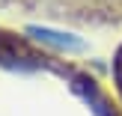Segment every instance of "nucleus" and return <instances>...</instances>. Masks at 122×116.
Here are the masks:
<instances>
[{"label": "nucleus", "mask_w": 122, "mask_h": 116, "mask_svg": "<svg viewBox=\"0 0 122 116\" xmlns=\"http://www.w3.org/2000/svg\"><path fill=\"white\" fill-rule=\"evenodd\" d=\"M116 92H119V98H122V60H119V71H116Z\"/></svg>", "instance_id": "nucleus-1"}]
</instances>
